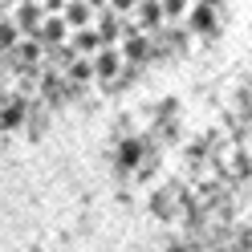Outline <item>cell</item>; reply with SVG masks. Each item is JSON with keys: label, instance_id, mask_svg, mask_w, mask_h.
Instances as JSON below:
<instances>
[{"label": "cell", "instance_id": "6da1fadb", "mask_svg": "<svg viewBox=\"0 0 252 252\" xmlns=\"http://www.w3.org/2000/svg\"><path fill=\"white\" fill-rule=\"evenodd\" d=\"M203 4L208 0H8L12 73L29 65L45 77L57 61L102 69L110 57H143Z\"/></svg>", "mask_w": 252, "mask_h": 252}]
</instances>
